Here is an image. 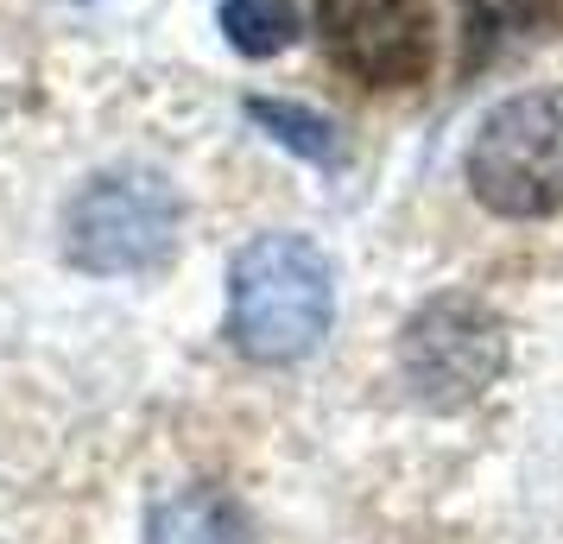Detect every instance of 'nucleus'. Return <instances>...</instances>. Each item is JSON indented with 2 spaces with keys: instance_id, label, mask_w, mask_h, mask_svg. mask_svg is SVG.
<instances>
[{
  "instance_id": "obj_1",
  "label": "nucleus",
  "mask_w": 563,
  "mask_h": 544,
  "mask_svg": "<svg viewBox=\"0 0 563 544\" xmlns=\"http://www.w3.org/2000/svg\"><path fill=\"white\" fill-rule=\"evenodd\" d=\"M335 323V266L305 234H254L229 266L222 336L241 362H305Z\"/></svg>"
},
{
  "instance_id": "obj_2",
  "label": "nucleus",
  "mask_w": 563,
  "mask_h": 544,
  "mask_svg": "<svg viewBox=\"0 0 563 544\" xmlns=\"http://www.w3.org/2000/svg\"><path fill=\"white\" fill-rule=\"evenodd\" d=\"M184 197L158 171H102L64 203V259L89 279H128L172 259Z\"/></svg>"
},
{
  "instance_id": "obj_3",
  "label": "nucleus",
  "mask_w": 563,
  "mask_h": 544,
  "mask_svg": "<svg viewBox=\"0 0 563 544\" xmlns=\"http://www.w3.org/2000/svg\"><path fill=\"white\" fill-rule=\"evenodd\" d=\"M468 190L507 222H538L563 209V89H526L482 114L468 140Z\"/></svg>"
},
{
  "instance_id": "obj_4",
  "label": "nucleus",
  "mask_w": 563,
  "mask_h": 544,
  "mask_svg": "<svg viewBox=\"0 0 563 544\" xmlns=\"http://www.w3.org/2000/svg\"><path fill=\"white\" fill-rule=\"evenodd\" d=\"M507 374V323L468 291H437L399 330V380L424 412H462Z\"/></svg>"
},
{
  "instance_id": "obj_5",
  "label": "nucleus",
  "mask_w": 563,
  "mask_h": 544,
  "mask_svg": "<svg viewBox=\"0 0 563 544\" xmlns=\"http://www.w3.org/2000/svg\"><path fill=\"white\" fill-rule=\"evenodd\" d=\"M330 57L367 89H411L431 77V7L424 0H317Z\"/></svg>"
},
{
  "instance_id": "obj_6",
  "label": "nucleus",
  "mask_w": 563,
  "mask_h": 544,
  "mask_svg": "<svg viewBox=\"0 0 563 544\" xmlns=\"http://www.w3.org/2000/svg\"><path fill=\"white\" fill-rule=\"evenodd\" d=\"M146 544H260L229 488H178L146 513Z\"/></svg>"
},
{
  "instance_id": "obj_7",
  "label": "nucleus",
  "mask_w": 563,
  "mask_h": 544,
  "mask_svg": "<svg viewBox=\"0 0 563 544\" xmlns=\"http://www.w3.org/2000/svg\"><path fill=\"white\" fill-rule=\"evenodd\" d=\"M247 121L260 133H273L285 153L310 158V165H342V133H335L330 114H317L305 102H279V96H254L247 102Z\"/></svg>"
},
{
  "instance_id": "obj_8",
  "label": "nucleus",
  "mask_w": 563,
  "mask_h": 544,
  "mask_svg": "<svg viewBox=\"0 0 563 544\" xmlns=\"http://www.w3.org/2000/svg\"><path fill=\"white\" fill-rule=\"evenodd\" d=\"M305 13L291 0H222V38L241 57H279L298 45Z\"/></svg>"
},
{
  "instance_id": "obj_9",
  "label": "nucleus",
  "mask_w": 563,
  "mask_h": 544,
  "mask_svg": "<svg viewBox=\"0 0 563 544\" xmlns=\"http://www.w3.org/2000/svg\"><path fill=\"white\" fill-rule=\"evenodd\" d=\"M544 13V0H462V26H468V57H487L500 38L526 32Z\"/></svg>"
}]
</instances>
